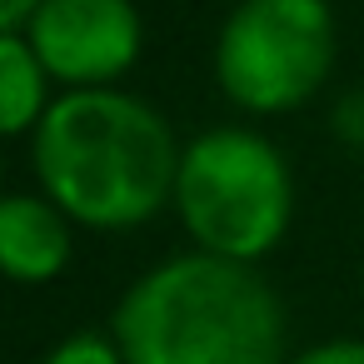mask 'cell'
Returning <instances> with one entry per match:
<instances>
[{
    "instance_id": "cell-1",
    "label": "cell",
    "mask_w": 364,
    "mask_h": 364,
    "mask_svg": "<svg viewBox=\"0 0 364 364\" xmlns=\"http://www.w3.org/2000/svg\"><path fill=\"white\" fill-rule=\"evenodd\" d=\"M180 140L170 120L110 85L65 90L36 130V180L85 230H135L175 200Z\"/></svg>"
},
{
    "instance_id": "cell-2",
    "label": "cell",
    "mask_w": 364,
    "mask_h": 364,
    "mask_svg": "<svg viewBox=\"0 0 364 364\" xmlns=\"http://www.w3.org/2000/svg\"><path fill=\"white\" fill-rule=\"evenodd\" d=\"M110 339L125 364H284V304L255 264L190 250L120 294Z\"/></svg>"
},
{
    "instance_id": "cell-3",
    "label": "cell",
    "mask_w": 364,
    "mask_h": 364,
    "mask_svg": "<svg viewBox=\"0 0 364 364\" xmlns=\"http://www.w3.org/2000/svg\"><path fill=\"white\" fill-rule=\"evenodd\" d=\"M170 205L195 250L259 264L294 220V175L259 130L215 125L180 150Z\"/></svg>"
},
{
    "instance_id": "cell-4",
    "label": "cell",
    "mask_w": 364,
    "mask_h": 364,
    "mask_svg": "<svg viewBox=\"0 0 364 364\" xmlns=\"http://www.w3.org/2000/svg\"><path fill=\"white\" fill-rule=\"evenodd\" d=\"M329 0H240L215 36V85L250 115H289L334 70Z\"/></svg>"
},
{
    "instance_id": "cell-5",
    "label": "cell",
    "mask_w": 364,
    "mask_h": 364,
    "mask_svg": "<svg viewBox=\"0 0 364 364\" xmlns=\"http://www.w3.org/2000/svg\"><path fill=\"white\" fill-rule=\"evenodd\" d=\"M26 41L65 90H110L145 46L135 0H41Z\"/></svg>"
},
{
    "instance_id": "cell-6",
    "label": "cell",
    "mask_w": 364,
    "mask_h": 364,
    "mask_svg": "<svg viewBox=\"0 0 364 364\" xmlns=\"http://www.w3.org/2000/svg\"><path fill=\"white\" fill-rule=\"evenodd\" d=\"M75 220L50 195H0V279L50 284L70 269Z\"/></svg>"
},
{
    "instance_id": "cell-7",
    "label": "cell",
    "mask_w": 364,
    "mask_h": 364,
    "mask_svg": "<svg viewBox=\"0 0 364 364\" xmlns=\"http://www.w3.org/2000/svg\"><path fill=\"white\" fill-rule=\"evenodd\" d=\"M50 75L26 41V31L0 36V140L11 135H36L46 110H50Z\"/></svg>"
},
{
    "instance_id": "cell-8",
    "label": "cell",
    "mask_w": 364,
    "mask_h": 364,
    "mask_svg": "<svg viewBox=\"0 0 364 364\" xmlns=\"http://www.w3.org/2000/svg\"><path fill=\"white\" fill-rule=\"evenodd\" d=\"M41 364H125V354H120V344L110 334L80 329V334H65Z\"/></svg>"
},
{
    "instance_id": "cell-9",
    "label": "cell",
    "mask_w": 364,
    "mask_h": 364,
    "mask_svg": "<svg viewBox=\"0 0 364 364\" xmlns=\"http://www.w3.org/2000/svg\"><path fill=\"white\" fill-rule=\"evenodd\" d=\"M284 364H364V339H324L289 354Z\"/></svg>"
},
{
    "instance_id": "cell-10",
    "label": "cell",
    "mask_w": 364,
    "mask_h": 364,
    "mask_svg": "<svg viewBox=\"0 0 364 364\" xmlns=\"http://www.w3.org/2000/svg\"><path fill=\"white\" fill-rule=\"evenodd\" d=\"M329 125H334V135H339L344 145L364 150V90H349V95H344V100L334 105Z\"/></svg>"
},
{
    "instance_id": "cell-11",
    "label": "cell",
    "mask_w": 364,
    "mask_h": 364,
    "mask_svg": "<svg viewBox=\"0 0 364 364\" xmlns=\"http://www.w3.org/2000/svg\"><path fill=\"white\" fill-rule=\"evenodd\" d=\"M41 0H0V36H11V31H26L31 16H36Z\"/></svg>"
},
{
    "instance_id": "cell-12",
    "label": "cell",
    "mask_w": 364,
    "mask_h": 364,
    "mask_svg": "<svg viewBox=\"0 0 364 364\" xmlns=\"http://www.w3.org/2000/svg\"><path fill=\"white\" fill-rule=\"evenodd\" d=\"M0 175H6V165H0Z\"/></svg>"
},
{
    "instance_id": "cell-13",
    "label": "cell",
    "mask_w": 364,
    "mask_h": 364,
    "mask_svg": "<svg viewBox=\"0 0 364 364\" xmlns=\"http://www.w3.org/2000/svg\"><path fill=\"white\" fill-rule=\"evenodd\" d=\"M359 289H364V279H359Z\"/></svg>"
}]
</instances>
